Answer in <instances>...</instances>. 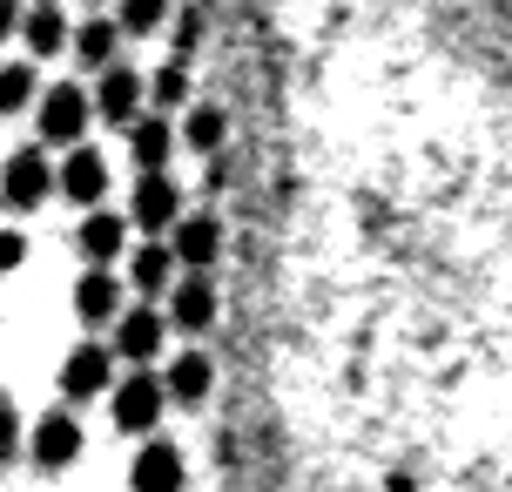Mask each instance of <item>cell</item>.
<instances>
[{
  "mask_svg": "<svg viewBox=\"0 0 512 492\" xmlns=\"http://www.w3.org/2000/svg\"><path fill=\"white\" fill-rule=\"evenodd\" d=\"M0 196H7V209H41L54 196V162L41 149H14L0 162Z\"/></svg>",
  "mask_w": 512,
  "mask_h": 492,
  "instance_id": "obj_1",
  "label": "cell"
},
{
  "mask_svg": "<svg viewBox=\"0 0 512 492\" xmlns=\"http://www.w3.org/2000/svg\"><path fill=\"white\" fill-rule=\"evenodd\" d=\"M162 378H149V371H135V378H122V385L108 391V412H115V432H155L162 425Z\"/></svg>",
  "mask_w": 512,
  "mask_h": 492,
  "instance_id": "obj_2",
  "label": "cell"
},
{
  "mask_svg": "<svg viewBox=\"0 0 512 492\" xmlns=\"http://www.w3.org/2000/svg\"><path fill=\"white\" fill-rule=\"evenodd\" d=\"M169 257H176L189 277L216 270V257H223V223H216V216H176V230H169Z\"/></svg>",
  "mask_w": 512,
  "mask_h": 492,
  "instance_id": "obj_3",
  "label": "cell"
},
{
  "mask_svg": "<svg viewBox=\"0 0 512 492\" xmlns=\"http://www.w3.org/2000/svg\"><path fill=\"white\" fill-rule=\"evenodd\" d=\"M27 452H34V466H41V472L75 466V459H81V418H75V412L34 418V432H27Z\"/></svg>",
  "mask_w": 512,
  "mask_h": 492,
  "instance_id": "obj_4",
  "label": "cell"
},
{
  "mask_svg": "<svg viewBox=\"0 0 512 492\" xmlns=\"http://www.w3.org/2000/svg\"><path fill=\"white\" fill-rule=\"evenodd\" d=\"M142 102H149V88H142V75L135 68H102V88H95V115H102L108 129H135L142 122Z\"/></svg>",
  "mask_w": 512,
  "mask_h": 492,
  "instance_id": "obj_5",
  "label": "cell"
},
{
  "mask_svg": "<svg viewBox=\"0 0 512 492\" xmlns=\"http://www.w3.org/2000/svg\"><path fill=\"white\" fill-rule=\"evenodd\" d=\"M189 486V459H182L169 439H149L128 466V492H182Z\"/></svg>",
  "mask_w": 512,
  "mask_h": 492,
  "instance_id": "obj_6",
  "label": "cell"
},
{
  "mask_svg": "<svg viewBox=\"0 0 512 492\" xmlns=\"http://www.w3.org/2000/svg\"><path fill=\"white\" fill-rule=\"evenodd\" d=\"M88 115H95V108H88V95H81L75 81H54L48 95H41V135L61 142V149H75V142H81Z\"/></svg>",
  "mask_w": 512,
  "mask_h": 492,
  "instance_id": "obj_7",
  "label": "cell"
},
{
  "mask_svg": "<svg viewBox=\"0 0 512 492\" xmlns=\"http://www.w3.org/2000/svg\"><path fill=\"white\" fill-rule=\"evenodd\" d=\"M176 216H182V189L169 176H142L135 182V196H128V223H135V230L162 236V230H176Z\"/></svg>",
  "mask_w": 512,
  "mask_h": 492,
  "instance_id": "obj_8",
  "label": "cell"
},
{
  "mask_svg": "<svg viewBox=\"0 0 512 492\" xmlns=\"http://www.w3.org/2000/svg\"><path fill=\"white\" fill-rule=\"evenodd\" d=\"M54 189H61L68 203H81V209H102V196H108V156H95V149H68V162L54 169Z\"/></svg>",
  "mask_w": 512,
  "mask_h": 492,
  "instance_id": "obj_9",
  "label": "cell"
},
{
  "mask_svg": "<svg viewBox=\"0 0 512 492\" xmlns=\"http://www.w3.org/2000/svg\"><path fill=\"white\" fill-rule=\"evenodd\" d=\"M108 371H115V351H108V344H75V351L61 358V391H68L75 405L81 398H102Z\"/></svg>",
  "mask_w": 512,
  "mask_h": 492,
  "instance_id": "obj_10",
  "label": "cell"
},
{
  "mask_svg": "<svg viewBox=\"0 0 512 492\" xmlns=\"http://www.w3.org/2000/svg\"><path fill=\"white\" fill-rule=\"evenodd\" d=\"M75 243H81V257H88V270H108V263L122 257V243H128V216H115V209H88Z\"/></svg>",
  "mask_w": 512,
  "mask_h": 492,
  "instance_id": "obj_11",
  "label": "cell"
},
{
  "mask_svg": "<svg viewBox=\"0 0 512 492\" xmlns=\"http://www.w3.org/2000/svg\"><path fill=\"white\" fill-rule=\"evenodd\" d=\"M128 156L142 176H169V156H176V129L162 122V115H142L135 129H128Z\"/></svg>",
  "mask_w": 512,
  "mask_h": 492,
  "instance_id": "obj_12",
  "label": "cell"
},
{
  "mask_svg": "<svg viewBox=\"0 0 512 492\" xmlns=\"http://www.w3.org/2000/svg\"><path fill=\"white\" fill-rule=\"evenodd\" d=\"M162 331H169V324H162V311H149V304H142V311H122L115 317V351H122L128 364H149L155 351H162Z\"/></svg>",
  "mask_w": 512,
  "mask_h": 492,
  "instance_id": "obj_13",
  "label": "cell"
},
{
  "mask_svg": "<svg viewBox=\"0 0 512 492\" xmlns=\"http://www.w3.org/2000/svg\"><path fill=\"white\" fill-rule=\"evenodd\" d=\"M209 385H216V364H209L203 351H182V358L162 371V398H169V405H203Z\"/></svg>",
  "mask_w": 512,
  "mask_h": 492,
  "instance_id": "obj_14",
  "label": "cell"
},
{
  "mask_svg": "<svg viewBox=\"0 0 512 492\" xmlns=\"http://www.w3.org/2000/svg\"><path fill=\"white\" fill-rule=\"evenodd\" d=\"M169 324H176V331H209V324H216V284H209V277H182V284L169 290Z\"/></svg>",
  "mask_w": 512,
  "mask_h": 492,
  "instance_id": "obj_15",
  "label": "cell"
},
{
  "mask_svg": "<svg viewBox=\"0 0 512 492\" xmlns=\"http://www.w3.org/2000/svg\"><path fill=\"white\" fill-rule=\"evenodd\" d=\"M75 311H81V324H115V317H122V284H115V270H88V277H81Z\"/></svg>",
  "mask_w": 512,
  "mask_h": 492,
  "instance_id": "obj_16",
  "label": "cell"
},
{
  "mask_svg": "<svg viewBox=\"0 0 512 492\" xmlns=\"http://www.w3.org/2000/svg\"><path fill=\"white\" fill-rule=\"evenodd\" d=\"M68 34H75V27L61 21V7H54V0H41L34 14H21V41H27L34 54H54V48H68Z\"/></svg>",
  "mask_w": 512,
  "mask_h": 492,
  "instance_id": "obj_17",
  "label": "cell"
},
{
  "mask_svg": "<svg viewBox=\"0 0 512 492\" xmlns=\"http://www.w3.org/2000/svg\"><path fill=\"white\" fill-rule=\"evenodd\" d=\"M115 41H122V27H115V21H81L75 34H68V48H75L81 68H115V61H108Z\"/></svg>",
  "mask_w": 512,
  "mask_h": 492,
  "instance_id": "obj_18",
  "label": "cell"
},
{
  "mask_svg": "<svg viewBox=\"0 0 512 492\" xmlns=\"http://www.w3.org/2000/svg\"><path fill=\"white\" fill-rule=\"evenodd\" d=\"M169 270H176V257H169V243H142V250L128 257V284L142 290V297H155V290L169 284Z\"/></svg>",
  "mask_w": 512,
  "mask_h": 492,
  "instance_id": "obj_19",
  "label": "cell"
},
{
  "mask_svg": "<svg viewBox=\"0 0 512 492\" xmlns=\"http://www.w3.org/2000/svg\"><path fill=\"white\" fill-rule=\"evenodd\" d=\"M34 95H41V88H34V68H27V61H7V68H0V115H21Z\"/></svg>",
  "mask_w": 512,
  "mask_h": 492,
  "instance_id": "obj_20",
  "label": "cell"
},
{
  "mask_svg": "<svg viewBox=\"0 0 512 492\" xmlns=\"http://www.w3.org/2000/svg\"><path fill=\"white\" fill-rule=\"evenodd\" d=\"M223 135H230V122H223V108H189V149H203V156H216L223 149Z\"/></svg>",
  "mask_w": 512,
  "mask_h": 492,
  "instance_id": "obj_21",
  "label": "cell"
},
{
  "mask_svg": "<svg viewBox=\"0 0 512 492\" xmlns=\"http://www.w3.org/2000/svg\"><path fill=\"white\" fill-rule=\"evenodd\" d=\"M142 88H149L155 108H182V102H189V68L169 61V68H155V81H142Z\"/></svg>",
  "mask_w": 512,
  "mask_h": 492,
  "instance_id": "obj_22",
  "label": "cell"
},
{
  "mask_svg": "<svg viewBox=\"0 0 512 492\" xmlns=\"http://www.w3.org/2000/svg\"><path fill=\"white\" fill-rule=\"evenodd\" d=\"M162 14H169V0H122V34H155L162 27Z\"/></svg>",
  "mask_w": 512,
  "mask_h": 492,
  "instance_id": "obj_23",
  "label": "cell"
},
{
  "mask_svg": "<svg viewBox=\"0 0 512 492\" xmlns=\"http://www.w3.org/2000/svg\"><path fill=\"white\" fill-rule=\"evenodd\" d=\"M21 405H14V398H7V391H0V466H7V459H14V452H21Z\"/></svg>",
  "mask_w": 512,
  "mask_h": 492,
  "instance_id": "obj_24",
  "label": "cell"
},
{
  "mask_svg": "<svg viewBox=\"0 0 512 492\" xmlns=\"http://www.w3.org/2000/svg\"><path fill=\"white\" fill-rule=\"evenodd\" d=\"M21 263H27V236L21 230H0V277L21 270Z\"/></svg>",
  "mask_w": 512,
  "mask_h": 492,
  "instance_id": "obj_25",
  "label": "cell"
},
{
  "mask_svg": "<svg viewBox=\"0 0 512 492\" xmlns=\"http://www.w3.org/2000/svg\"><path fill=\"white\" fill-rule=\"evenodd\" d=\"M21 34V0H0V41Z\"/></svg>",
  "mask_w": 512,
  "mask_h": 492,
  "instance_id": "obj_26",
  "label": "cell"
}]
</instances>
